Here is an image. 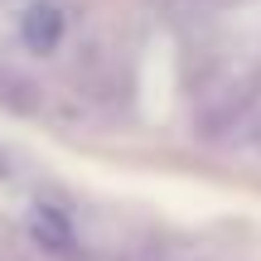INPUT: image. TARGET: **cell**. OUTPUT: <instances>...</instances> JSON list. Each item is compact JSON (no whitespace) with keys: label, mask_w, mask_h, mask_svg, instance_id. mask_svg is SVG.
<instances>
[{"label":"cell","mask_w":261,"mask_h":261,"mask_svg":"<svg viewBox=\"0 0 261 261\" xmlns=\"http://www.w3.org/2000/svg\"><path fill=\"white\" fill-rule=\"evenodd\" d=\"M68 34V10L58 0H34V5L19 15V39H24L34 54H54Z\"/></svg>","instance_id":"1"},{"label":"cell","mask_w":261,"mask_h":261,"mask_svg":"<svg viewBox=\"0 0 261 261\" xmlns=\"http://www.w3.org/2000/svg\"><path fill=\"white\" fill-rule=\"evenodd\" d=\"M29 227H34V242L44 247V252H54V256H73V252H77L73 218H68V213H58V208H34Z\"/></svg>","instance_id":"2"},{"label":"cell","mask_w":261,"mask_h":261,"mask_svg":"<svg viewBox=\"0 0 261 261\" xmlns=\"http://www.w3.org/2000/svg\"><path fill=\"white\" fill-rule=\"evenodd\" d=\"M169 5V15H184V19H194V15H208L213 5H223V0H165Z\"/></svg>","instance_id":"3"}]
</instances>
